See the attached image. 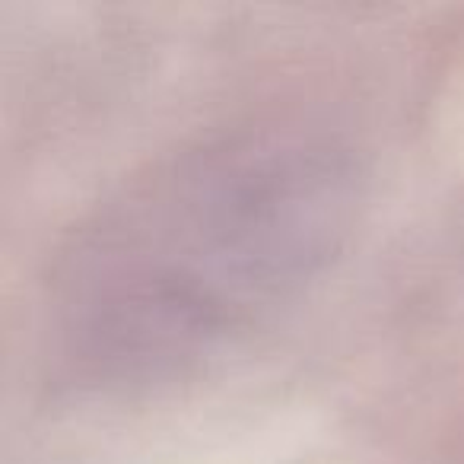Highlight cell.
I'll use <instances>...</instances> for the list:
<instances>
[{"instance_id":"1","label":"cell","mask_w":464,"mask_h":464,"mask_svg":"<svg viewBox=\"0 0 464 464\" xmlns=\"http://www.w3.org/2000/svg\"><path fill=\"white\" fill-rule=\"evenodd\" d=\"M362 175L312 128H232L128 175L45 280V353L77 388L169 382L305 290L353 236Z\"/></svg>"}]
</instances>
